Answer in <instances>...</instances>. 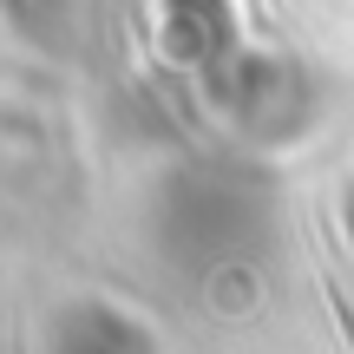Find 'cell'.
Masks as SVG:
<instances>
[{
  "instance_id": "cell-1",
  "label": "cell",
  "mask_w": 354,
  "mask_h": 354,
  "mask_svg": "<svg viewBox=\"0 0 354 354\" xmlns=\"http://www.w3.org/2000/svg\"><path fill=\"white\" fill-rule=\"evenodd\" d=\"M210 86H216V99H223V112L236 118L243 131H263V138L302 125V112H308V79H302V66H295V59H276V53H236Z\"/></svg>"
},
{
  "instance_id": "cell-2",
  "label": "cell",
  "mask_w": 354,
  "mask_h": 354,
  "mask_svg": "<svg viewBox=\"0 0 354 354\" xmlns=\"http://www.w3.org/2000/svg\"><path fill=\"white\" fill-rule=\"evenodd\" d=\"M158 46L171 66L190 73H223L236 59V7L230 0H165V20H158Z\"/></svg>"
},
{
  "instance_id": "cell-3",
  "label": "cell",
  "mask_w": 354,
  "mask_h": 354,
  "mask_svg": "<svg viewBox=\"0 0 354 354\" xmlns=\"http://www.w3.org/2000/svg\"><path fill=\"white\" fill-rule=\"evenodd\" d=\"M53 354H158L151 328L112 302H73L53 328Z\"/></svg>"
}]
</instances>
